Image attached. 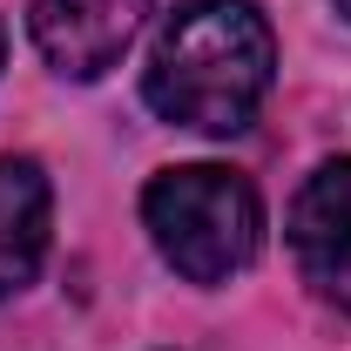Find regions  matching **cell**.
I'll return each mask as SVG.
<instances>
[{
	"label": "cell",
	"instance_id": "1",
	"mask_svg": "<svg viewBox=\"0 0 351 351\" xmlns=\"http://www.w3.org/2000/svg\"><path fill=\"white\" fill-rule=\"evenodd\" d=\"M277 41L250 0H182L156 27L142 101L196 135H237L270 95Z\"/></svg>",
	"mask_w": 351,
	"mask_h": 351
},
{
	"label": "cell",
	"instance_id": "2",
	"mask_svg": "<svg viewBox=\"0 0 351 351\" xmlns=\"http://www.w3.org/2000/svg\"><path fill=\"white\" fill-rule=\"evenodd\" d=\"M142 223H149L162 263L189 284H230L237 270L257 263V243H263L257 189L217 162L162 169L142 189Z\"/></svg>",
	"mask_w": 351,
	"mask_h": 351
},
{
	"label": "cell",
	"instance_id": "3",
	"mask_svg": "<svg viewBox=\"0 0 351 351\" xmlns=\"http://www.w3.org/2000/svg\"><path fill=\"white\" fill-rule=\"evenodd\" d=\"M291 257L311 291L351 317V156H331L304 176L291 203Z\"/></svg>",
	"mask_w": 351,
	"mask_h": 351
},
{
	"label": "cell",
	"instance_id": "4",
	"mask_svg": "<svg viewBox=\"0 0 351 351\" xmlns=\"http://www.w3.org/2000/svg\"><path fill=\"white\" fill-rule=\"evenodd\" d=\"M156 0H34L27 7V27H34V47L54 75L68 82H95L122 61V47L135 41L142 14Z\"/></svg>",
	"mask_w": 351,
	"mask_h": 351
},
{
	"label": "cell",
	"instance_id": "5",
	"mask_svg": "<svg viewBox=\"0 0 351 351\" xmlns=\"http://www.w3.org/2000/svg\"><path fill=\"white\" fill-rule=\"evenodd\" d=\"M47 217L54 189L34 156H0V298L27 291L47 257Z\"/></svg>",
	"mask_w": 351,
	"mask_h": 351
},
{
	"label": "cell",
	"instance_id": "6",
	"mask_svg": "<svg viewBox=\"0 0 351 351\" xmlns=\"http://www.w3.org/2000/svg\"><path fill=\"white\" fill-rule=\"evenodd\" d=\"M0 61H7V27H0Z\"/></svg>",
	"mask_w": 351,
	"mask_h": 351
},
{
	"label": "cell",
	"instance_id": "7",
	"mask_svg": "<svg viewBox=\"0 0 351 351\" xmlns=\"http://www.w3.org/2000/svg\"><path fill=\"white\" fill-rule=\"evenodd\" d=\"M338 14H345V21H351V0H338Z\"/></svg>",
	"mask_w": 351,
	"mask_h": 351
}]
</instances>
